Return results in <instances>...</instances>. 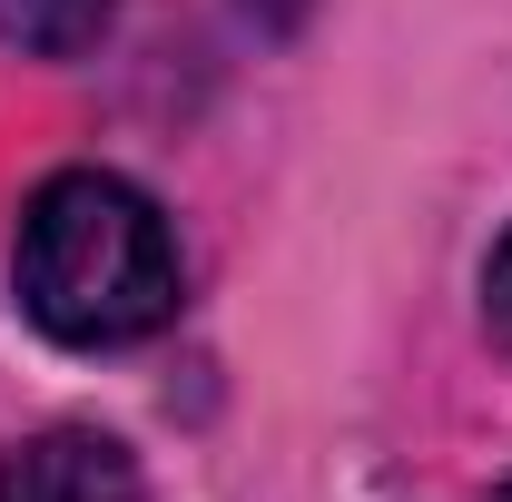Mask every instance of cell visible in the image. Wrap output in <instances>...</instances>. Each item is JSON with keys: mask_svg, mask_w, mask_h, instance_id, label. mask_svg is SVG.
Segmentation results:
<instances>
[{"mask_svg": "<svg viewBox=\"0 0 512 502\" xmlns=\"http://www.w3.org/2000/svg\"><path fill=\"white\" fill-rule=\"evenodd\" d=\"M493 502H512V483H503V493H493Z\"/></svg>", "mask_w": 512, "mask_h": 502, "instance_id": "5", "label": "cell"}, {"mask_svg": "<svg viewBox=\"0 0 512 502\" xmlns=\"http://www.w3.org/2000/svg\"><path fill=\"white\" fill-rule=\"evenodd\" d=\"M109 10L119 0H0V50H20V60H79V50H99Z\"/></svg>", "mask_w": 512, "mask_h": 502, "instance_id": "3", "label": "cell"}, {"mask_svg": "<svg viewBox=\"0 0 512 502\" xmlns=\"http://www.w3.org/2000/svg\"><path fill=\"white\" fill-rule=\"evenodd\" d=\"M0 502H148L138 453L99 424H50L20 453H0Z\"/></svg>", "mask_w": 512, "mask_h": 502, "instance_id": "2", "label": "cell"}, {"mask_svg": "<svg viewBox=\"0 0 512 502\" xmlns=\"http://www.w3.org/2000/svg\"><path fill=\"white\" fill-rule=\"evenodd\" d=\"M483 325H493V345L512 355V227L493 237V256H483Z\"/></svg>", "mask_w": 512, "mask_h": 502, "instance_id": "4", "label": "cell"}, {"mask_svg": "<svg viewBox=\"0 0 512 502\" xmlns=\"http://www.w3.org/2000/svg\"><path fill=\"white\" fill-rule=\"evenodd\" d=\"M10 266H20L30 325L60 335V345H89V355L158 335L178 315V296H188V266H178V237H168L158 197L128 188L119 168L40 178L30 207H20Z\"/></svg>", "mask_w": 512, "mask_h": 502, "instance_id": "1", "label": "cell"}]
</instances>
